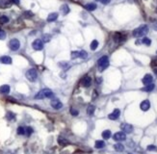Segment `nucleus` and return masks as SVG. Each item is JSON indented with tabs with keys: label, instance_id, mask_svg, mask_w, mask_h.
<instances>
[{
	"label": "nucleus",
	"instance_id": "nucleus-1",
	"mask_svg": "<svg viewBox=\"0 0 157 154\" xmlns=\"http://www.w3.org/2000/svg\"><path fill=\"white\" fill-rule=\"evenodd\" d=\"M147 33H148V26L146 24H143L133 31V36L135 38H141V37L146 36Z\"/></svg>",
	"mask_w": 157,
	"mask_h": 154
},
{
	"label": "nucleus",
	"instance_id": "nucleus-2",
	"mask_svg": "<svg viewBox=\"0 0 157 154\" xmlns=\"http://www.w3.org/2000/svg\"><path fill=\"white\" fill-rule=\"evenodd\" d=\"M53 96V92L49 89H44L41 90L40 92H38L37 94L35 96V98L37 99H44V98H47V97H51Z\"/></svg>",
	"mask_w": 157,
	"mask_h": 154
},
{
	"label": "nucleus",
	"instance_id": "nucleus-3",
	"mask_svg": "<svg viewBox=\"0 0 157 154\" xmlns=\"http://www.w3.org/2000/svg\"><path fill=\"white\" fill-rule=\"evenodd\" d=\"M97 65L100 71H103L105 69L109 67V58L107 56H102L101 58L98 59L97 61Z\"/></svg>",
	"mask_w": 157,
	"mask_h": 154
},
{
	"label": "nucleus",
	"instance_id": "nucleus-4",
	"mask_svg": "<svg viewBox=\"0 0 157 154\" xmlns=\"http://www.w3.org/2000/svg\"><path fill=\"white\" fill-rule=\"evenodd\" d=\"M26 78L30 81V82H35L38 78V72L35 69H30L26 71Z\"/></svg>",
	"mask_w": 157,
	"mask_h": 154
},
{
	"label": "nucleus",
	"instance_id": "nucleus-5",
	"mask_svg": "<svg viewBox=\"0 0 157 154\" xmlns=\"http://www.w3.org/2000/svg\"><path fill=\"white\" fill-rule=\"evenodd\" d=\"M20 47V42L17 39H13L9 41V48L13 51H17Z\"/></svg>",
	"mask_w": 157,
	"mask_h": 154
},
{
	"label": "nucleus",
	"instance_id": "nucleus-6",
	"mask_svg": "<svg viewBox=\"0 0 157 154\" xmlns=\"http://www.w3.org/2000/svg\"><path fill=\"white\" fill-rule=\"evenodd\" d=\"M32 47L34 48L35 50H37V51H39V50H41V49L44 48V43H42V41H41V40H39V39L35 40V41L32 42Z\"/></svg>",
	"mask_w": 157,
	"mask_h": 154
},
{
	"label": "nucleus",
	"instance_id": "nucleus-7",
	"mask_svg": "<svg viewBox=\"0 0 157 154\" xmlns=\"http://www.w3.org/2000/svg\"><path fill=\"white\" fill-rule=\"evenodd\" d=\"M113 139H114L115 141H118V142L124 141L125 139H126V135H125L124 132H117L116 134H114Z\"/></svg>",
	"mask_w": 157,
	"mask_h": 154
},
{
	"label": "nucleus",
	"instance_id": "nucleus-8",
	"mask_svg": "<svg viewBox=\"0 0 157 154\" xmlns=\"http://www.w3.org/2000/svg\"><path fill=\"white\" fill-rule=\"evenodd\" d=\"M120 128L124 133H132L133 132V126L128 123H123L120 125Z\"/></svg>",
	"mask_w": 157,
	"mask_h": 154
},
{
	"label": "nucleus",
	"instance_id": "nucleus-9",
	"mask_svg": "<svg viewBox=\"0 0 157 154\" xmlns=\"http://www.w3.org/2000/svg\"><path fill=\"white\" fill-rule=\"evenodd\" d=\"M50 105L52 106V108H54V109H56V110H59L63 107V103H62L59 99H53V100H51Z\"/></svg>",
	"mask_w": 157,
	"mask_h": 154
},
{
	"label": "nucleus",
	"instance_id": "nucleus-10",
	"mask_svg": "<svg viewBox=\"0 0 157 154\" xmlns=\"http://www.w3.org/2000/svg\"><path fill=\"white\" fill-rule=\"evenodd\" d=\"M153 81V77L151 74H146V75L144 76V78L142 79V82H143L144 85H148V84H151Z\"/></svg>",
	"mask_w": 157,
	"mask_h": 154
},
{
	"label": "nucleus",
	"instance_id": "nucleus-11",
	"mask_svg": "<svg viewBox=\"0 0 157 154\" xmlns=\"http://www.w3.org/2000/svg\"><path fill=\"white\" fill-rule=\"evenodd\" d=\"M120 111L119 109H115L114 111H113V113H111L108 116V118H109V120H116L119 119V116H120Z\"/></svg>",
	"mask_w": 157,
	"mask_h": 154
},
{
	"label": "nucleus",
	"instance_id": "nucleus-12",
	"mask_svg": "<svg viewBox=\"0 0 157 154\" xmlns=\"http://www.w3.org/2000/svg\"><path fill=\"white\" fill-rule=\"evenodd\" d=\"M91 84H92V78H91L90 76H85V77L82 79V81H81V86L85 87V88L90 87Z\"/></svg>",
	"mask_w": 157,
	"mask_h": 154
},
{
	"label": "nucleus",
	"instance_id": "nucleus-13",
	"mask_svg": "<svg viewBox=\"0 0 157 154\" xmlns=\"http://www.w3.org/2000/svg\"><path fill=\"white\" fill-rule=\"evenodd\" d=\"M140 108H141V110L142 111H147V110L149 109L150 108V103H149V101L148 100H144L143 102H141V104H140Z\"/></svg>",
	"mask_w": 157,
	"mask_h": 154
},
{
	"label": "nucleus",
	"instance_id": "nucleus-14",
	"mask_svg": "<svg viewBox=\"0 0 157 154\" xmlns=\"http://www.w3.org/2000/svg\"><path fill=\"white\" fill-rule=\"evenodd\" d=\"M0 62L2 64H5V65H11L12 64V58L9 56H2V57H0Z\"/></svg>",
	"mask_w": 157,
	"mask_h": 154
},
{
	"label": "nucleus",
	"instance_id": "nucleus-15",
	"mask_svg": "<svg viewBox=\"0 0 157 154\" xmlns=\"http://www.w3.org/2000/svg\"><path fill=\"white\" fill-rule=\"evenodd\" d=\"M10 91H11V88L9 85H2L0 87V92L3 93V94H7V93H9Z\"/></svg>",
	"mask_w": 157,
	"mask_h": 154
},
{
	"label": "nucleus",
	"instance_id": "nucleus-16",
	"mask_svg": "<svg viewBox=\"0 0 157 154\" xmlns=\"http://www.w3.org/2000/svg\"><path fill=\"white\" fill-rule=\"evenodd\" d=\"M57 18H58V14H57V13H51V14H48L47 21L48 22H53V21H55Z\"/></svg>",
	"mask_w": 157,
	"mask_h": 154
},
{
	"label": "nucleus",
	"instance_id": "nucleus-17",
	"mask_svg": "<svg viewBox=\"0 0 157 154\" xmlns=\"http://www.w3.org/2000/svg\"><path fill=\"white\" fill-rule=\"evenodd\" d=\"M114 148H115V150L116 151H119V152H120V151H123L124 150V146H123V144H122L120 143H119V144H116L115 145H114Z\"/></svg>",
	"mask_w": 157,
	"mask_h": 154
},
{
	"label": "nucleus",
	"instance_id": "nucleus-18",
	"mask_svg": "<svg viewBox=\"0 0 157 154\" xmlns=\"http://www.w3.org/2000/svg\"><path fill=\"white\" fill-rule=\"evenodd\" d=\"M85 8L88 11H95L96 9V3H89L86 5Z\"/></svg>",
	"mask_w": 157,
	"mask_h": 154
},
{
	"label": "nucleus",
	"instance_id": "nucleus-19",
	"mask_svg": "<svg viewBox=\"0 0 157 154\" xmlns=\"http://www.w3.org/2000/svg\"><path fill=\"white\" fill-rule=\"evenodd\" d=\"M154 87H155V85L151 83V84H148V85H147L145 88H143V91H145V92H151V91L154 89Z\"/></svg>",
	"mask_w": 157,
	"mask_h": 154
},
{
	"label": "nucleus",
	"instance_id": "nucleus-20",
	"mask_svg": "<svg viewBox=\"0 0 157 154\" xmlns=\"http://www.w3.org/2000/svg\"><path fill=\"white\" fill-rule=\"evenodd\" d=\"M95 110H96V107L94 106V105H90V106L88 107V109H87V114H88L89 116H92V115H94V113H95Z\"/></svg>",
	"mask_w": 157,
	"mask_h": 154
},
{
	"label": "nucleus",
	"instance_id": "nucleus-21",
	"mask_svg": "<svg viewBox=\"0 0 157 154\" xmlns=\"http://www.w3.org/2000/svg\"><path fill=\"white\" fill-rule=\"evenodd\" d=\"M95 146H96V148H103L105 146V143L103 141H96Z\"/></svg>",
	"mask_w": 157,
	"mask_h": 154
},
{
	"label": "nucleus",
	"instance_id": "nucleus-22",
	"mask_svg": "<svg viewBox=\"0 0 157 154\" xmlns=\"http://www.w3.org/2000/svg\"><path fill=\"white\" fill-rule=\"evenodd\" d=\"M50 40H51V35H49V34H44L42 35L41 41H44V42H48Z\"/></svg>",
	"mask_w": 157,
	"mask_h": 154
},
{
	"label": "nucleus",
	"instance_id": "nucleus-23",
	"mask_svg": "<svg viewBox=\"0 0 157 154\" xmlns=\"http://www.w3.org/2000/svg\"><path fill=\"white\" fill-rule=\"evenodd\" d=\"M111 131L110 130H105L102 132V138L103 139H105V140H107V139H109L110 137H111Z\"/></svg>",
	"mask_w": 157,
	"mask_h": 154
},
{
	"label": "nucleus",
	"instance_id": "nucleus-24",
	"mask_svg": "<svg viewBox=\"0 0 157 154\" xmlns=\"http://www.w3.org/2000/svg\"><path fill=\"white\" fill-rule=\"evenodd\" d=\"M58 144H61V145H65V144H68V141L67 140V139H65V138L59 137L58 138Z\"/></svg>",
	"mask_w": 157,
	"mask_h": 154
},
{
	"label": "nucleus",
	"instance_id": "nucleus-25",
	"mask_svg": "<svg viewBox=\"0 0 157 154\" xmlns=\"http://www.w3.org/2000/svg\"><path fill=\"white\" fill-rule=\"evenodd\" d=\"M97 47H98V41H96V40H94V41L91 42V49H92V50H96Z\"/></svg>",
	"mask_w": 157,
	"mask_h": 154
},
{
	"label": "nucleus",
	"instance_id": "nucleus-26",
	"mask_svg": "<svg viewBox=\"0 0 157 154\" xmlns=\"http://www.w3.org/2000/svg\"><path fill=\"white\" fill-rule=\"evenodd\" d=\"M61 11L63 12V14H68L69 13V7H68V5H63L61 7Z\"/></svg>",
	"mask_w": 157,
	"mask_h": 154
},
{
	"label": "nucleus",
	"instance_id": "nucleus-27",
	"mask_svg": "<svg viewBox=\"0 0 157 154\" xmlns=\"http://www.w3.org/2000/svg\"><path fill=\"white\" fill-rule=\"evenodd\" d=\"M9 21V18H8L6 16H0V23L5 24Z\"/></svg>",
	"mask_w": 157,
	"mask_h": 154
},
{
	"label": "nucleus",
	"instance_id": "nucleus-28",
	"mask_svg": "<svg viewBox=\"0 0 157 154\" xmlns=\"http://www.w3.org/2000/svg\"><path fill=\"white\" fill-rule=\"evenodd\" d=\"M9 6H10V3L8 2L7 0H2L1 3H0V7L2 8H8Z\"/></svg>",
	"mask_w": 157,
	"mask_h": 154
},
{
	"label": "nucleus",
	"instance_id": "nucleus-29",
	"mask_svg": "<svg viewBox=\"0 0 157 154\" xmlns=\"http://www.w3.org/2000/svg\"><path fill=\"white\" fill-rule=\"evenodd\" d=\"M79 57L82 59H86L88 57V53L85 50H81V51H79Z\"/></svg>",
	"mask_w": 157,
	"mask_h": 154
},
{
	"label": "nucleus",
	"instance_id": "nucleus-30",
	"mask_svg": "<svg viewBox=\"0 0 157 154\" xmlns=\"http://www.w3.org/2000/svg\"><path fill=\"white\" fill-rule=\"evenodd\" d=\"M142 43L148 46V45H150V43H151V41H150L148 38H144L143 40H142Z\"/></svg>",
	"mask_w": 157,
	"mask_h": 154
},
{
	"label": "nucleus",
	"instance_id": "nucleus-31",
	"mask_svg": "<svg viewBox=\"0 0 157 154\" xmlns=\"http://www.w3.org/2000/svg\"><path fill=\"white\" fill-rule=\"evenodd\" d=\"M6 38V32L2 29H0V41H3Z\"/></svg>",
	"mask_w": 157,
	"mask_h": 154
},
{
	"label": "nucleus",
	"instance_id": "nucleus-32",
	"mask_svg": "<svg viewBox=\"0 0 157 154\" xmlns=\"http://www.w3.org/2000/svg\"><path fill=\"white\" fill-rule=\"evenodd\" d=\"M147 150L148 151H157V147L153 144H149L148 146L147 147Z\"/></svg>",
	"mask_w": 157,
	"mask_h": 154
},
{
	"label": "nucleus",
	"instance_id": "nucleus-33",
	"mask_svg": "<svg viewBox=\"0 0 157 154\" xmlns=\"http://www.w3.org/2000/svg\"><path fill=\"white\" fill-rule=\"evenodd\" d=\"M32 133H33V128H32V127H27V128L25 129V134H26L27 136H30Z\"/></svg>",
	"mask_w": 157,
	"mask_h": 154
},
{
	"label": "nucleus",
	"instance_id": "nucleus-34",
	"mask_svg": "<svg viewBox=\"0 0 157 154\" xmlns=\"http://www.w3.org/2000/svg\"><path fill=\"white\" fill-rule=\"evenodd\" d=\"M72 59H76L79 57V51H72V55H70Z\"/></svg>",
	"mask_w": 157,
	"mask_h": 154
},
{
	"label": "nucleus",
	"instance_id": "nucleus-35",
	"mask_svg": "<svg viewBox=\"0 0 157 154\" xmlns=\"http://www.w3.org/2000/svg\"><path fill=\"white\" fill-rule=\"evenodd\" d=\"M15 118H16V116H15V114L14 113H12V112H8V113H7V119L9 120H14Z\"/></svg>",
	"mask_w": 157,
	"mask_h": 154
},
{
	"label": "nucleus",
	"instance_id": "nucleus-36",
	"mask_svg": "<svg viewBox=\"0 0 157 154\" xmlns=\"http://www.w3.org/2000/svg\"><path fill=\"white\" fill-rule=\"evenodd\" d=\"M17 134H18V135H24V134H25V129L21 126L18 127V128H17Z\"/></svg>",
	"mask_w": 157,
	"mask_h": 154
},
{
	"label": "nucleus",
	"instance_id": "nucleus-37",
	"mask_svg": "<svg viewBox=\"0 0 157 154\" xmlns=\"http://www.w3.org/2000/svg\"><path fill=\"white\" fill-rule=\"evenodd\" d=\"M70 114H72V116H78L79 112L76 109H74V108H70Z\"/></svg>",
	"mask_w": 157,
	"mask_h": 154
},
{
	"label": "nucleus",
	"instance_id": "nucleus-38",
	"mask_svg": "<svg viewBox=\"0 0 157 154\" xmlns=\"http://www.w3.org/2000/svg\"><path fill=\"white\" fill-rule=\"evenodd\" d=\"M24 16L26 17H33V14H32L31 12H25V13H24Z\"/></svg>",
	"mask_w": 157,
	"mask_h": 154
},
{
	"label": "nucleus",
	"instance_id": "nucleus-39",
	"mask_svg": "<svg viewBox=\"0 0 157 154\" xmlns=\"http://www.w3.org/2000/svg\"><path fill=\"white\" fill-rule=\"evenodd\" d=\"M99 1H100L102 4H104V5H107V4L110 3V1H111V0H99Z\"/></svg>",
	"mask_w": 157,
	"mask_h": 154
},
{
	"label": "nucleus",
	"instance_id": "nucleus-40",
	"mask_svg": "<svg viewBox=\"0 0 157 154\" xmlns=\"http://www.w3.org/2000/svg\"><path fill=\"white\" fill-rule=\"evenodd\" d=\"M13 3H15V4H17V5H18L19 4V0H11Z\"/></svg>",
	"mask_w": 157,
	"mask_h": 154
},
{
	"label": "nucleus",
	"instance_id": "nucleus-41",
	"mask_svg": "<svg viewBox=\"0 0 157 154\" xmlns=\"http://www.w3.org/2000/svg\"><path fill=\"white\" fill-rule=\"evenodd\" d=\"M128 154H132V153H128Z\"/></svg>",
	"mask_w": 157,
	"mask_h": 154
}]
</instances>
